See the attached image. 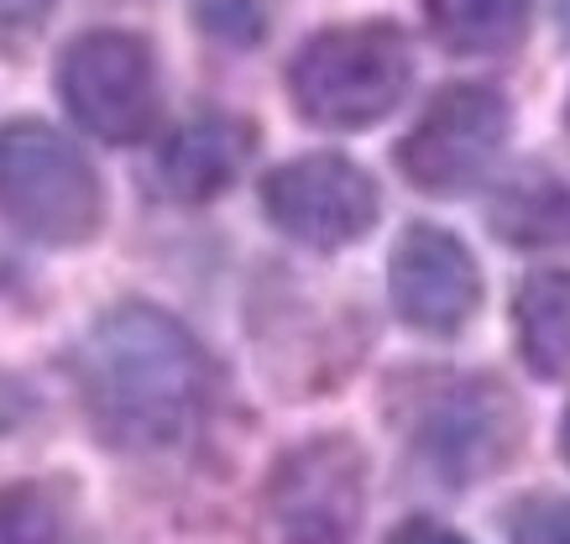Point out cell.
I'll use <instances>...</instances> for the list:
<instances>
[{
  "label": "cell",
  "mask_w": 570,
  "mask_h": 544,
  "mask_svg": "<svg viewBox=\"0 0 570 544\" xmlns=\"http://www.w3.org/2000/svg\"><path fill=\"white\" fill-rule=\"evenodd\" d=\"M387 294H393V309L409 330L450 340L482 309V267L455 230L414 220L393 246Z\"/></svg>",
  "instance_id": "cell-8"
},
{
  "label": "cell",
  "mask_w": 570,
  "mask_h": 544,
  "mask_svg": "<svg viewBox=\"0 0 570 544\" xmlns=\"http://www.w3.org/2000/svg\"><path fill=\"white\" fill-rule=\"evenodd\" d=\"M283 528V544H351V528L346 518H325V513H288L277 518Z\"/></svg>",
  "instance_id": "cell-15"
},
{
  "label": "cell",
  "mask_w": 570,
  "mask_h": 544,
  "mask_svg": "<svg viewBox=\"0 0 570 544\" xmlns=\"http://www.w3.org/2000/svg\"><path fill=\"white\" fill-rule=\"evenodd\" d=\"M288 100L320 131H366L387 121L414 89V42L387 17L335 21L288 58Z\"/></svg>",
  "instance_id": "cell-2"
},
{
  "label": "cell",
  "mask_w": 570,
  "mask_h": 544,
  "mask_svg": "<svg viewBox=\"0 0 570 544\" xmlns=\"http://www.w3.org/2000/svg\"><path fill=\"white\" fill-rule=\"evenodd\" d=\"M0 215L42 246H85L105 226L95 162L48 121L0 126Z\"/></svg>",
  "instance_id": "cell-4"
},
{
  "label": "cell",
  "mask_w": 570,
  "mask_h": 544,
  "mask_svg": "<svg viewBox=\"0 0 570 544\" xmlns=\"http://www.w3.org/2000/svg\"><path fill=\"white\" fill-rule=\"evenodd\" d=\"M424 21L445 53L502 58L529 37L534 0H424Z\"/></svg>",
  "instance_id": "cell-11"
},
{
  "label": "cell",
  "mask_w": 570,
  "mask_h": 544,
  "mask_svg": "<svg viewBox=\"0 0 570 544\" xmlns=\"http://www.w3.org/2000/svg\"><path fill=\"white\" fill-rule=\"evenodd\" d=\"M513 330H519V352L534 377L554 383L570 372V273L566 267H544L534 278L519 283L513 294Z\"/></svg>",
  "instance_id": "cell-12"
},
{
  "label": "cell",
  "mask_w": 570,
  "mask_h": 544,
  "mask_svg": "<svg viewBox=\"0 0 570 544\" xmlns=\"http://www.w3.org/2000/svg\"><path fill=\"white\" fill-rule=\"evenodd\" d=\"M73 383L89 429L110 451H168L209 404V356L153 304L105 309L73 352Z\"/></svg>",
  "instance_id": "cell-1"
},
{
  "label": "cell",
  "mask_w": 570,
  "mask_h": 544,
  "mask_svg": "<svg viewBox=\"0 0 570 544\" xmlns=\"http://www.w3.org/2000/svg\"><path fill=\"white\" fill-rule=\"evenodd\" d=\"M403 435L434 482L461 492L519 461L529 414L508 383L487 372H466V377H440L430 393H419L409 404Z\"/></svg>",
  "instance_id": "cell-3"
},
{
  "label": "cell",
  "mask_w": 570,
  "mask_h": 544,
  "mask_svg": "<svg viewBox=\"0 0 570 544\" xmlns=\"http://www.w3.org/2000/svg\"><path fill=\"white\" fill-rule=\"evenodd\" d=\"M58 100L95 141L137 147L163 116V73L141 32L95 27L58 53Z\"/></svg>",
  "instance_id": "cell-5"
},
{
  "label": "cell",
  "mask_w": 570,
  "mask_h": 544,
  "mask_svg": "<svg viewBox=\"0 0 570 544\" xmlns=\"http://www.w3.org/2000/svg\"><path fill=\"white\" fill-rule=\"evenodd\" d=\"M387 544H471V540L455 534L450 524H440V518H403Z\"/></svg>",
  "instance_id": "cell-16"
},
{
  "label": "cell",
  "mask_w": 570,
  "mask_h": 544,
  "mask_svg": "<svg viewBox=\"0 0 570 544\" xmlns=\"http://www.w3.org/2000/svg\"><path fill=\"white\" fill-rule=\"evenodd\" d=\"M560 456L570 461V408H566V419H560Z\"/></svg>",
  "instance_id": "cell-17"
},
{
  "label": "cell",
  "mask_w": 570,
  "mask_h": 544,
  "mask_svg": "<svg viewBox=\"0 0 570 544\" xmlns=\"http://www.w3.org/2000/svg\"><path fill=\"white\" fill-rule=\"evenodd\" d=\"M252 147H257V126L242 116H225V110L194 116L189 126H178L174 141L157 158L163 189L184 205H205L242 178V168L252 162Z\"/></svg>",
  "instance_id": "cell-9"
},
{
  "label": "cell",
  "mask_w": 570,
  "mask_h": 544,
  "mask_svg": "<svg viewBox=\"0 0 570 544\" xmlns=\"http://www.w3.org/2000/svg\"><path fill=\"white\" fill-rule=\"evenodd\" d=\"M566 137H570V95H566Z\"/></svg>",
  "instance_id": "cell-19"
},
{
  "label": "cell",
  "mask_w": 570,
  "mask_h": 544,
  "mask_svg": "<svg viewBox=\"0 0 570 544\" xmlns=\"http://www.w3.org/2000/svg\"><path fill=\"white\" fill-rule=\"evenodd\" d=\"M262 210L288 241L309 251H346L366 241L382 215V194L366 168L341 152H309L262 178Z\"/></svg>",
  "instance_id": "cell-7"
},
{
  "label": "cell",
  "mask_w": 570,
  "mask_h": 544,
  "mask_svg": "<svg viewBox=\"0 0 570 544\" xmlns=\"http://www.w3.org/2000/svg\"><path fill=\"white\" fill-rule=\"evenodd\" d=\"M560 27H566V37H570V0H560Z\"/></svg>",
  "instance_id": "cell-18"
},
{
  "label": "cell",
  "mask_w": 570,
  "mask_h": 544,
  "mask_svg": "<svg viewBox=\"0 0 570 544\" xmlns=\"http://www.w3.org/2000/svg\"><path fill=\"white\" fill-rule=\"evenodd\" d=\"M513 131V106L498 85L455 79L419 110V121L397 141V174L419 194L461 199L492 174Z\"/></svg>",
  "instance_id": "cell-6"
},
{
  "label": "cell",
  "mask_w": 570,
  "mask_h": 544,
  "mask_svg": "<svg viewBox=\"0 0 570 544\" xmlns=\"http://www.w3.org/2000/svg\"><path fill=\"white\" fill-rule=\"evenodd\" d=\"M508 544H570V492H523L502 513Z\"/></svg>",
  "instance_id": "cell-14"
},
{
  "label": "cell",
  "mask_w": 570,
  "mask_h": 544,
  "mask_svg": "<svg viewBox=\"0 0 570 544\" xmlns=\"http://www.w3.org/2000/svg\"><path fill=\"white\" fill-rule=\"evenodd\" d=\"M58 534V497L42 482L0 487V544H52Z\"/></svg>",
  "instance_id": "cell-13"
},
{
  "label": "cell",
  "mask_w": 570,
  "mask_h": 544,
  "mask_svg": "<svg viewBox=\"0 0 570 544\" xmlns=\"http://www.w3.org/2000/svg\"><path fill=\"white\" fill-rule=\"evenodd\" d=\"M487 226L498 230V241L544 251V246H570V184L550 168H523L492 194Z\"/></svg>",
  "instance_id": "cell-10"
}]
</instances>
